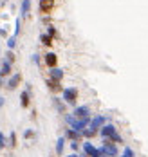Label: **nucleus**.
Masks as SVG:
<instances>
[{"label":"nucleus","instance_id":"f257e3e1","mask_svg":"<svg viewBox=\"0 0 148 157\" xmlns=\"http://www.w3.org/2000/svg\"><path fill=\"white\" fill-rule=\"evenodd\" d=\"M90 119H92V117H87V119H76L72 114H65V123L70 126V128H74L76 132H80V134L90 125Z\"/></svg>","mask_w":148,"mask_h":157},{"label":"nucleus","instance_id":"f03ea898","mask_svg":"<svg viewBox=\"0 0 148 157\" xmlns=\"http://www.w3.org/2000/svg\"><path fill=\"white\" fill-rule=\"evenodd\" d=\"M99 150L103 152V155H105V157H117V154H119L117 144H116V143H112L110 139H105V141H103V144L99 146Z\"/></svg>","mask_w":148,"mask_h":157},{"label":"nucleus","instance_id":"7ed1b4c3","mask_svg":"<svg viewBox=\"0 0 148 157\" xmlns=\"http://www.w3.org/2000/svg\"><path fill=\"white\" fill-rule=\"evenodd\" d=\"M63 94V101L69 103V105H76V99H78V89L76 87H67L62 90Z\"/></svg>","mask_w":148,"mask_h":157},{"label":"nucleus","instance_id":"20e7f679","mask_svg":"<svg viewBox=\"0 0 148 157\" xmlns=\"http://www.w3.org/2000/svg\"><path fill=\"white\" fill-rule=\"evenodd\" d=\"M107 125V116H94L92 119H90V128L92 130H96V132H99L103 126Z\"/></svg>","mask_w":148,"mask_h":157},{"label":"nucleus","instance_id":"39448f33","mask_svg":"<svg viewBox=\"0 0 148 157\" xmlns=\"http://www.w3.org/2000/svg\"><path fill=\"white\" fill-rule=\"evenodd\" d=\"M72 116H74L76 119H87V117H92V116H90V109H89L87 105L76 107V109H74V112H72Z\"/></svg>","mask_w":148,"mask_h":157},{"label":"nucleus","instance_id":"423d86ee","mask_svg":"<svg viewBox=\"0 0 148 157\" xmlns=\"http://www.w3.org/2000/svg\"><path fill=\"white\" fill-rule=\"evenodd\" d=\"M99 134H101V137H103V139H110L112 136H116V134H117V128H116L112 123H107V125L99 130Z\"/></svg>","mask_w":148,"mask_h":157},{"label":"nucleus","instance_id":"0eeeda50","mask_svg":"<svg viewBox=\"0 0 148 157\" xmlns=\"http://www.w3.org/2000/svg\"><path fill=\"white\" fill-rule=\"evenodd\" d=\"M20 79H22L20 72H17V74H11V76L7 78V81H6V89H7V90H15V89L18 87V83H20Z\"/></svg>","mask_w":148,"mask_h":157},{"label":"nucleus","instance_id":"6e6552de","mask_svg":"<svg viewBox=\"0 0 148 157\" xmlns=\"http://www.w3.org/2000/svg\"><path fill=\"white\" fill-rule=\"evenodd\" d=\"M63 137H65V139H70V141H80L83 136L80 134V132H76L74 128H70V126H69V128H65V134H63Z\"/></svg>","mask_w":148,"mask_h":157},{"label":"nucleus","instance_id":"1a4fd4ad","mask_svg":"<svg viewBox=\"0 0 148 157\" xmlns=\"http://www.w3.org/2000/svg\"><path fill=\"white\" fill-rule=\"evenodd\" d=\"M11 65H13V63H9L7 60H4L2 65H0V76L4 79L7 78V76H11Z\"/></svg>","mask_w":148,"mask_h":157},{"label":"nucleus","instance_id":"9d476101","mask_svg":"<svg viewBox=\"0 0 148 157\" xmlns=\"http://www.w3.org/2000/svg\"><path fill=\"white\" fill-rule=\"evenodd\" d=\"M49 78L54 79V81H62V79H63V71L58 69V67H52L49 71Z\"/></svg>","mask_w":148,"mask_h":157},{"label":"nucleus","instance_id":"9b49d317","mask_svg":"<svg viewBox=\"0 0 148 157\" xmlns=\"http://www.w3.org/2000/svg\"><path fill=\"white\" fill-rule=\"evenodd\" d=\"M65 143H67V139L62 136V137H58L56 139V155H63V152H65Z\"/></svg>","mask_w":148,"mask_h":157},{"label":"nucleus","instance_id":"f8f14e48","mask_svg":"<svg viewBox=\"0 0 148 157\" xmlns=\"http://www.w3.org/2000/svg\"><path fill=\"white\" fill-rule=\"evenodd\" d=\"M31 11V0H22L20 4V16H27Z\"/></svg>","mask_w":148,"mask_h":157},{"label":"nucleus","instance_id":"ddd939ff","mask_svg":"<svg viewBox=\"0 0 148 157\" xmlns=\"http://www.w3.org/2000/svg\"><path fill=\"white\" fill-rule=\"evenodd\" d=\"M52 105H54V109L58 110L60 114H65V103H63V99H60V98H52Z\"/></svg>","mask_w":148,"mask_h":157},{"label":"nucleus","instance_id":"4468645a","mask_svg":"<svg viewBox=\"0 0 148 157\" xmlns=\"http://www.w3.org/2000/svg\"><path fill=\"white\" fill-rule=\"evenodd\" d=\"M29 98H31V92H27V90L20 92V105H22L24 109H27V107H29Z\"/></svg>","mask_w":148,"mask_h":157},{"label":"nucleus","instance_id":"2eb2a0df","mask_svg":"<svg viewBox=\"0 0 148 157\" xmlns=\"http://www.w3.org/2000/svg\"><path fill=\"white\" fill-rule=\"evenodd\" d=\"M44 60H45V63L49 65L51 69H52V67H56V62H58V58H56V54H54V52H47Z\"/></svg>","mask_w":148,"mask_h":157},{"label":"nucleus","instance_id":"dca6fc26","mask_svg":"<svg viewBox=\"0 0 148 157\" xmlns=\"http://www.w3.org/2000/svg\"><path fill=\"white\" fill-rule=\"evenodd\" d=\"M51 7H52V0H40V11L42 13H47Z\"/></svg>","mask_w":148,"mask_h":157},{"label":"nucleus","instance_id":"f3484780","mask_svg":"<svg viewBox=\"0 0 148 157\" xmlns=\"http://www.w3.org/2000/svg\"><path fill=\"white\" fill-rule=\"evenodd\" d=\"M40 42H42L44 45L51 47V45H52V36H49L47 33H44V34H40Z\"/></svg>","mask_w":148,"mask_h":157},{"label":"nucleus","instance_id":"a211bd4d","mask_svg":"<svg viewBox=\"0 0 148 157\" xmlns=\"http://www.w3.org/2000/svg\"><path fill=\"white\" fill-rule=\"evenodd\" d=\"M96 134H98V132H96V130H92L90 126H87V128H85V130L82 132V136H83V137H87V139H90V137H94Z\"/></svg>","mask_w":148,"mask_h":157},{"label":"nucleus","instance_id":"6ab92c4d","mask_svg":"<svg viewBox=\"0 0 148 157\" xmlns=\"http://www.w3.org/2000/svg\"><path fill=\"white\" fill-rule=\"evenodd\" d=\"M6 44H7V49H9V51H13V49L17 47V36H9V38L6 40Z\"/></svg>","mask_w":148,"mask_h":157},{"label":"nucleus","instance_id":"aec40b11","mask_svg":"<svg viewBox=\"0 0 148 157\" xmlns=\"http://www.w3.org/2000/svg\"><path fill=\"white\" fill-rule=\"evenodd\" d=\"M47 85H49V89L51 90H60L62 87H60V81H54V79H47Z\"/></svg>","mask_w":148,"mask_h":157},{"label":"nucleus","instance_id":"412c9836","mask_svg":"<svg viewBox=\"0 0 148 157\" xmlns=\"http://www.w3.org/2000/svg\"><path fill=\"white\" fill-rule=\"evenodd\" d=\"M17 144H18V143H17V134H15V132H11V134H9V146H11V148H15Z\"/></svg>","mask_w":148,"mask_h":157},{"label":"nucleus","instance_id":"4be33fe9","mask_svg":"<svg viewBox=\"0 0 148 157\" xmlns=\"http://www.w3.org/2000/svg\"><path fill=\"white\" fill-rule=\"evenodd\" d=\"M123 157H135V152L132 150L130 146H125V150H123Z\"/></svg>","mask_w":148,"mask_h":157},{"label":"nucleus","instance_id":"5701e85b","mask_svg":"<svg viewBox=\"0 0 148 157\" xmlns=\"http://www.w3.org/2000/svg\"><path fill=\"white\" fill-rule=\"evenodd\" d=\"M110 141L112 143H116V144H123V137H121V136H119V134H116V136H112V137H110Z\"/></svg>","mask_w":148,"mask_h":157},{"label":"nucleus","instance_id":"b1692460","mask_svg":"<svg viewBox=\"0 0 148 157\" xmlns=\"http://www.w3.org/2000/svg\"><path fill=\"white\" fill-rule=\"evenodd\" d=\"M20 27H22V24H20V16H18L17 20H15V34L13 36H18L20 34Z\"/></svg>","mask_w":148,"mask_h":157},{"label":"nucleus","instance_id":"393cba45","mask_svg":"<svg viewBox=\"0 0 148 157\" xmlns=\"http://www.w3.org/2000/svg\"><path fill=\"white\" fill-rule=\"evenodd\" d=\"M6 60L9 63H13L15 62V52H13V51H7V52H6Z\"/></svg>","mask_w":148,"mask_h":157},{"label":"nucleus","instance_id":"a878e982","mask_svg":"<svg viewBox=\"0 0 148 157\" xmlns=\"http://www.w3.org/2000/svg\"><path fill=\"white\" fill-rule=\"evenodd\" d=\"M7 146V139H6V136L0 132V148H6Z\"/></svg>","mask_w":148,"mask_h":157},{"label":"nucleus","instance_id":"bb28decb","mask_svg":"<svg viewBox=\"0 0 148 157\" xmlns=\"http://www.w3.org/2000/svg\"><path fill=\"white\" fill-rule=\"evenodd\" d=\"M24 137H25V139L34 137V130H31V128H29V130H25V132H24Z\"/></svg>","mask_w":148,"mask_h":157},{"label":"nucleus","instance_id":"cd10ccee","mask_svg":"<svg viewBox=\"0 0 148 157\" xmlns=\"http://www.w3.org/2000/svg\"><path fill=\"white\" fill-rule=\"evenodd\" d=\"M70 148H72V152H78V150H80V143L78 141H70Z\"/></svg>","mask_w":148,"mask_h":157},{"label":"nucleus","instance_id":"c85d7f7f","mask_svg":"<svg viewBox=\"0 0 148 157\" xmlns=\"http://www.w3.org/2000/svg\"><path fill=\"white\" fill-rule=\"evenodd\" d=\"M31 60H33V63H40V54H36V52H34L33 56H31Z\"/></svg>","mask_w":148,"mask_h":157},{"label":"nucleus","instance_id":"c756f323","mask_svg":"<svg viewBox=\"0 0 148 157\" xmlns=\"http://www.w3.org/2000/svg\"><path fill=\"white\" fill-rule=\"evenodd\" d=\"M0 36H2V38H9V36H7V31H6L4 27H0Z\"/></svg>","mask_w":148,"mask_h":157},{"label":"nucleus","instance_id":"7c9ffc66","mask_svg":"<svg viewBox=\"0 0 148 157\" xmlns=\"http://www.w3.org/2000/svg\"><path fill=\"white\" fill-rule=\"evenodd\" d=\"M47 34H49V36H54V34H56V29H54V27H49V29H47Z\"/></svg>","mask_w":148,"mask_h":157},{"label":"nucleus","instance_id":"2f4dec72","mask_svg":"<svg viewBox=\"0 0 148 157\" xmlns=\"http://www.w3.org/2000/svg\"><path fill=\"white\" fill-rule=\"evenodd\" d=\"M4 105H6V98H4V96H0V109H2Z\"/></svg>","mask_w":148,"mask_h":157},{"label":"nucleus","instance_id":"473e14b6","mask_svg":"<svg viewBox=\"0 0 148 157\" xmlns=\"http://www.w3.org/2000/svg\"><path fill=\"white\" fill-rule=\"evenodd\" d=\"M0 87H6V79L0 76Z\"/></svg>","mask_w":148,"mask_h":157},{"label":"nucleus","instance_id":"72a5a7b5","mask_svg":"<svg viewBox=\"0 0 148 157\" xmlns=\"http://www.w3.org/2000/svg\"><path fill=\"white\" fill-rule=\"evenodd\" d=\"M80 157H89V155H87V154H85V152H82V154H80Z\"/></svg>","mask_w":148,"mask_h":157},{"label":"nucleus","instance_id":"f704fd0d","mask_svg":"<svg viewBox=\"0 0 148 157\" xmlns=\"http://www.w3.org/2000/svg\"><path fill=\"white\" fill-rule=\"evenodd\" d=\"M67 157H80V155H76V154H70V155H67Z\"/></svg>","mask_w":148,"mask_h":157},{"label":"nucleus","instance_id":"c9c22d12","mask_svg":"<svg viewBox=\"0 0 148 157\" xmlns=\"http://www.w3.org/2000/svg\"><path fill=\"white\" fill-rule=\"evenodd\" d=\"M0 56H2V49H0Z\"/></svg>","mask_w":148,"mask_h":157},{"label":"nucleus","instance_id":"e433bc0d","mask_svg":"<svg viewBox=\"0 0 148 157\" xmlns=\"http://www.w3.org/2000/svg\"><path fill=\"white\" fill-rule=\"evenodd\" d=\"M51 157H52V155H51Z\"/></svg>","mask_w":148,"mask_h":157}]
</instances>
